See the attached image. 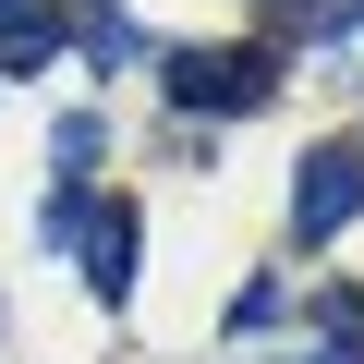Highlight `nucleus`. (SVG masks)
<instances>
[{"label":"nucleus","instance_id":"nucleus-2","mask_svg":"<svg viewBox=\"0 0 364 364\" xmlns=\"http://www.w3.org/2000/svg\"><path fill=\"white\" fill-rule=\"evenodd\" d=\"M352 207H364V158H352V146H316V158L291 170V243H340Z\"/></svg>","mask_w":364,"mask_h":364},{"label":"nucleus","instance_id":"nucleus-5","mask_svg":"<svg viewBox=\"0 0 364 364\" xmlns=\"http://www.w3.org/2000/svg\"><path fill=\"white\" fill-rule=\"evenodd\" d=\"M97 146H109V122H97V109H61V134H49V158H61V182H73V195L97 182Z\"/></svg>","mask_w":364,"mask_h":364},{"label":"nucleus","instance_id":"nucleus-6","mask_svg":"<svg viewBox=\"0 0 364 364\" xmlns=\"http://www.w3.org/2000/svg\"><path fill=\"white\" fill-rule=\"evenodd\" d=\"M267 13H279L291 37H328V25H352V0H267Z\"/></svg>","mask_w":364,"mask_h":364},{"label":"nucleus","instance_id":"nucleus-4","mask_svg":"<svg viewBox=\"0 0 364 364\" xmlns=\"http://www.w3.org/2000/svg\"><path fill=\"white\" fill-rule=\"evenodd\" d=\"M37 61H61V13L49 0H0V73H37Z\"/></svg>","mask_w":364,"mask_h":364},{"label":"nucleus","instance_id":"nucleus-1","mask_svg":"<svg viewBox=\"0 0 364 364\" xmlns=\"http://www.w3.org/2000/svg\"><path fill=\"white\" fill-rule=\"evenodd\" d=\"M170 109H267V85H279V61L267 49H170Z\"/></svg>","mask_w":364,"mask_h":364},{"label":"nucleus","instance_id":"nucleus-3","mask_svg":"<svg viewBox=\"0 0 364 364\" xmlns=\"http://www.w3.org/2000/svg\"><path fill=\"white\" fill-rule=\"evenodd\" d=\"M85 291H97V304H122V291H134V207H122V195L85 219Z\"/></svg>","mask_w":364,"mask_h":364},{"label":"nucleus","instance_id":"nucleus-7","mask_svg":"<svg viewBox=\"0 0 364 364\" xmlns=\"http://www.w3.org/2000/svg\"><path fill=\"white\" fill-rule=\"evenodd\" d=\"M304 364H364V352H352V340H316V352H304Z\"/></svg>","mask_w":364,"mask_h":364}]
</instances>
